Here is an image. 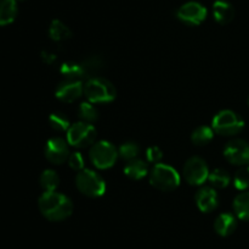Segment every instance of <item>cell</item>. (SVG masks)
Here are the masks:
<instances>
[{
  "label": "cell",
  "instance_id": "1",
  "mask_svg": "<svg viewBox=\"0 0 249 249\" xmlns=\"http://www.w3.org/2000/svg\"><path fill=\"white\" fill-rule=\"evenodd\" d=\"M38 208L46 220L53 222L63 221L73 212V203L67 195L53 192H44L38 199Z\"/></svg>",
  "mask_w": 249,
  "mask_h": 249
},
{
  "label": "cell",
  "instance_id": "11",
  "mask_svg": "<svg viewBox=\"0 0 249 249\" xmlns=\"http://www.w3.org/2000/svg\"><path fill=\"white\" fill-rule=\"evenodd\" d=\"M46 160L50 161L55 165H61L70 158V148H68V142H66L60 137H53L50 138L45 144L44 148Z\"/></svg>",
  "mask_w": 249,
  "mask_h": 249
},
{
  "label": "cell",
  "instance_id": "19",
  "mask_svg": "<svg viewBox=\"0 0 249 249\" xmlns=\"http://www.w3.org/2000/svg\"><path fill=\"white\" fill-rule=\"evenodd\" d=\"M17 16V2L15 0H0V26L12 23Z\"/></svg>",
  "mask_w": 249,
  "mask_h": 249
},
{
  "label": "cell",
  "instance_id": "15",
  "mask_svg": "<svg viewBox=\"0 0 249 249\" xmlns=\"http://www.w3.org/2000/svg\"><path fill=\"white\" fill-rule=\"evenodd\" d=\"M213 16L219 24H228L235 17V7L226 0H216L213 4Z\"/></svg>",
  "mask_w": 249,
  "mask_h": 249
},
{
  "label": "cell",
  "instance_id": "29",
  "mask_svg": "<svg viewBox=\"0 0 249 249\" xmlns=\"http://www.w3.org/2000/svg\"><path fill=\"white\" fill-rule=\"evenodd\" d=\"M68 165L72 170L74 171H82L84 170V156L82 155V153L79 151H75V153H72L68 158Z\"/></svg>",
  "mask_w": 249,
  "mask_h": 249
},
{
  "label": "cell",
  "instance_id": "30",
  "mask_svg": "<svg viewBox=\"0 0 249 249\" xmlns=\"http://www.w3.org/2000/svg\"><path fill=\"white\" fill-rule=\"evenodd\" d=\"M163 158V151L160 150V146L152 145L150 148L146 149V159H147L148 163L152 164H160V160Z\"/></svg>",
  "mask_w": 249,
  "mask_h": 249
},
{
  "label": "cell",
  "instance_id": "33",
  "mask_svg": "<svg viewBox=\"0 0 249 249\" xmlns=\"http://www.w3.org/2000/svg\"><path fill=\"white\" fill-rule=\"evenodd\" d=\"M247 103H248V106H249V97H248V100H247Z\"/></svg>",
  "mask_w": 249,
  "mask_h": 249
},
{
  "label": "cell",
  "instance_id": "3",
  "mask_svg": "<svg viewBox=\"0 0 249 249\" xmlns=\"http://www.w3.org/2000/svg\"><path fill=\"white\" fill-rule=\"evenodd\" d=\"M150 183L156 189L162 192H172L180 185V175L178 171L167 164H156L150 171Z\"/></svg>",
  "mask_w": 249,
  "mask_h": 249
},
{
  "label": "cell",
  "instance_id": "5",
  "mask_svg": "<svg viewBox=\"0 0 249 249\" xmlns=\"http://www.w3.org/2000/svg\"><path fill=\"white\" fill-rule=\"evenodd\" d=\"M245 127V121L237 112L232 110H221L212 121V128L220 136L231 137L240 133Z\"/></svg>",
  "mask_w": 249,
  "mask_h": 249
},
{
  "label": "cell",
  "instance_id": "9",
  "mask_svg": "<svg viewBox=\"0 0 249 249\" xmlns=\"http://www.w3.org/2000/svg\"><path fill=\"white\" fill-rule=\"evenodd\" d=\"M207 7L198 1H189L178 9L177 17L187 26H198L207 19Z\"/></svg>",
  "mask_w": 249,
  "mask_h": 249
},
{
  "label": "cell",
  "instance_id": "25",
  "mask_svg": "<svg viewBox=\"0 0 249 249\" xmlns=\"http://www.w3.org/2000/svg\"><path fill=\"white\" fill-rule=\"evenodd\" d=\"M49 124L56 132H67L71 127L70 120L62 112H53L49 116Z\"/></svg>",
  "mask_w": 249,
  "mask_h": 249
},
{
  "label": "cell",
  "instance_id": "22",
  "mask_svg": "<svg viewBox=\"0 0 249 249\" xmlns=\"http://www.w3.org/2000/svg\"><path fill=\"white\" fill-rule=\"evenodd\" d=\"M208 181L211 186L215 189H223L226 188L231 182V176L229 172L223 168H214L213 171L209 172Z\"/></svg>",
  "mask_w": 249,
  "mask_h": 249
},
{
  "label": "cell",
  "instance_id": "12",
  "mask_svg": "<svg viewBox=\"0 0 249 249\" xmlns=\"http://www.w3.org/2000/svg\"><path fill=\"white\" fill-rule=\"evenodd\" d=\"M84 94V84L82 81L65 80L56 87L55 97L60 102L73 103Z\"/></svg>",
  "mask_w": 249,
  "mask_h": 249
},
{
  "label": "cell",
  "instance_id": "8",
  "mask_svg": "<svg viewBox=\"0 0 249 249\" xmlns=\"http://www.w3.org/2000/svg\"><path fill=\"white\" fill-rule=\"evenodd\" d=\"M209 168L206 160L199 156H192L187 159L186 163L182 167L184 178L189 185L191 186H202L206 181H208Z\"/></svg>",
  "mask_w": 249,
  "mask_h": 249
},
{
  "label": "cell",
  "instance_id": "24",
  "mask_svg": "<svg viewBox=\"0 0 249 249\" xmlns=\"http://www.w3.org/2000/svg\"><path fill=\"white\" fill-rule=\"evenodd\" d=\"M94 105L95 104L90 102H84L79 105V107H78V116H79L80 121L88 122V124H94L99 119V111H97V109Z\"/></svg>",
  "mask_w": 249,
  "mask_h": 249
},
{
  "label": "cell",
  "instance_id": "23",
  "mask_svg": "<svg viewBox=\"0 0 249 249\" xmlns=\"http://www.w3.org/2000/svg\"><path fill=\"white\" fill-rule=\"evenodd\" d=\"M39 182H40L44 192H53V190L57 189L58 185H60V177H58L56 171L48 168V170H44L41 172Z\"/></svg>",
  "mask_w": 249,
  "mask_h": 249
},
{
  "label": "cell",
  "instance_id": "31",
  "mask_svg": "<svg viewBox=\"0 0 249 249\" xmlns=\"http://www.w3.org/2000/svg\"><path fill=\"white\" fill-rule=\"evenodd\" d=\"M41 60L45 63H48V65H53L56 60H57V58H56L55 54H51L49 51H43L41 53Z\"/></svg>",
  "mask_w": 249,
  "mask_h": 249
},
{
  "label": "cell",
  "instance_id": "28",
  "mask_svg": "<svg viewBox=\"0 0 249 249\" xmlns=\"http://www.w3.org/2000/svg\"><path fill=\"white\" fill-rule=\"evenodd\" d=\"M233 186L238 190H247L249 188V165L241 166L233 176Z\"/></svg>",
  "mask_w": 249,
  "mask_h": 249
},
{
  "label": "cell",
  "instance_id": "21",
  "mask_svg": "<svg viewBox=\"0 0 249 249\" xmlns=\"http://www.w3.org/2000/svg\"><path fill=\"white\" fill-rule=\"evenodd\" d=\"M214 129L208 126H199L192 132L191 142L197 146H203L211 143L214 138Z\"/></svg>",
  "mask_w": 249,
  "mask_h": 249
},
{
  "label": "cell",
  "instance_id": "6",
  "mask_svg": "<svg viewBox=\"0 0 249 249\" xmlns=\"http://www.w3.org/2000/svg\"><path fill=\"white\" fill-rule=\"evenodd\" d=\"M118 149L107 141H99L90 146L89 159L92 165L100 170H107L116 164L118 159Z\"/></svg>",
  "mask_w": 249,
  "mask_h": 249
},
{
  "label": "cell",
  "instance_id": "27",
  "mask_svg": "<svg viewBox=\"0 0 249 249\" xmlns=\"http://www.w3.org/2000/svg\"><path fill=\"white\" fill-rule=\"evenodd\" d=\"M139 154H140V146L135 142H125L118 148V155L123 160H133L138 158Z\"/></svg>",
  "mask_w": 249,
  "mask_h": 249
},
{
  "label": "cell",
  "instance_id": "18",
  "mask_svg": "<svg viewBox=\"0 0 249 249\" xmlns=\"http://www.w3.org/2000/svg\"><path fill=\"white\" fill-rule=\"evenodd\" d=\"M60 73L65 77V80L70 81H82V78L87 77L82 62H73V61L62 63L60 67Z\"/></svg>",
  "mask_w": 249,
  "mask_h": 249
},
{
  "label": "cell",
  "instance_id": "4",
  "mask_svg": "<svg viewBox=\"0 0 249 249\" xmlns=\"http://www.w3.org/2000/svg\"><path fill=\"white\" fill-rule=\"evenodd\" d=\"M75 186L83 195L89 198H100L106 192V182L102 176L90 168H84L77 173Z\"/></svg>",
  "mask_w": 249,
  "mask_h": 249
},
{
  "label": "cell",
  "instance_id": "26",
  "mask_svg": "<svg viewBox=\"0 0 249 249\" xmlns=\"http://www.w3.org/2000/svg\"><path fill=\"white\" fill-rule=\"evenodd\" d=\"M82 65L84 67L85 71V75L89 76L90 77H95V73L100 72V71L104 68V59L100 58V56L94 55V56H90V58L85 59L84 61H82Z\"/></svg>",
  "mask_w": 249,
  "mask_h": 249
},
{
  "label": "cell",
  "instance_id": "16",
  "mask_svg": "<svg viewBox=\"0 0 249 249\" xmlns=\"http://www.w3.org/2000/svg\"><path fill=\"white\" fill-rule=\"evenodd\" d=\"M148 173H150L148 172V165L142 159H133V160L128 161L126 165L124 166V175L130 180H142Z\"/></svg>",
  "mask_w": 249,
  "mask_h": 249
},
{
  "label": "cell",
  "instance_id": "32",
  "mask_svg": "<svg viewBox=\"0 0 249 249\" xmlns=\"http://www.w3.org/2000/svg\"><path fill=\"white\" fill-rule=\"evenodd\" d=\"M16 2H22V1H26V0H15Z\"/></svg>",
  "mask_w": 249,
  "mask_h": 249
},
{
  "label": "cell",
  "instance_id": "2",
  "mask_svg": "<svg viewBox=\"0 0 249 249\" xmlns=\"http://www.w3.org/2000/svg\"><path fill=\"white\" fill-rule=\"evenodd\" d=\"M84 95L92 104H107L116 99L117 90L107 78L95 76L84 83Z\"/></svg>",
  "mask_w": 249,
  "mask_h": 249
},
{
  "label": "cell",
  "instance_id": "7",
  "mask_svg": "<svg viewBox=\"0 0 249 249\" xmlns=\"http://www.w3.org/2000/svg\"><path fill=\"white\" fill-rule=\"evenodd\" d=\"M96 128L92 124L79 121L71 124L67 131V142L70 145L78 149H84L91 146L96 139Z\"/></svg>",
  "mask_w": 249,
  "mask_h": 249
},
{
  "label": "cell",
  "instance_id": "13",
  "mask_svg": "<svg viewBox=\"0 0 249 249\" xmlns=\"http://www.w3.org/2000/svg\"><path fill=\"white\" fill-rule=\"evenodd\" d=\"M195 202L197 208L202 212H212L218 208L219 195L215 188L213 187H202L197 190L195 195Z\"/></svg>",
  "mask_w": 249,
  "mask_h": 249
},
{
  "label": "cell",
  "instance_id": "14",
  "mask_svg": "<svg viewBox=\"0 0 249 249\" xmlns=\"http://www.w3.org/2000/svg\"><path fill=\"white\" fill-rule=\"evenodd\" d=\"M237 228V216L231 212H223L214 221V229L221 237H229Z\"/></svg>",
  "mask_w": 249,
  "mask_h": 249
},
{
  "label": "cell",
  "instance_id": "10",
  "mask_svg": "<svg viewBox=\"0 0 249 249\" xmlns=\"http://www.w3.org/2000/svg\"><path fill=\"white\" fill-rule=\"evenodd\" d=\"M223 154L224 158L232 165H249V143L243 139L236 138L228 142Z\"/></svg>",
  "mask_w": 249,
  "mask_h": 249
},
{
  "label": "cell",
  "instance_id": "20",
  "mask_svg": "<svg viewBox=\"0 0 249 249\" xmlns=\"http://www.w3.org/2000/svg\"><path fill=\"white\" fill-rule=\"evenodd\" d=\"M233 211L237 219L249 221V190H243L233 199Z\"/></svg>",
  "mask_w": 249,
  "mask_h": 249
},
{
  "label": "cell",
  "instance_id": "17",
  "mask_svg": "<svg viewBox=\"0 0 249 249\" xmlns=\"http://www.w3.org/2000/svg\"><path fill=\"white\" fill-rule=\"evenodd\" d=\"M48 33L51 41L57 42V43L67 41L72 37V31L70 29V27L63 23L61 20H53L51 21Z\"/></svg>",
  "mask_w": 249,
  "mask_h": 249
}]
</instances>
